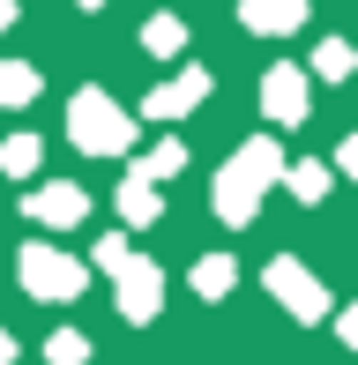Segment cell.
Here are the masks:
<instances>
[{"mask_svg":"<svg viewBox=\"0 0 358 365\" xmlns=\"http://www.w3.org/2000/svg\"><path fill=\"white\" fill-rule=\"evenodd\" d=\"M276 172H284L276 135H247L239 157H224V172H217V217L224 224H254V209H262V194L276 187Z\"/></svg>","mask_w":358,"mask_h":365,"instance_id":"cell-1","label":"cell"},{"mask_svg":"<svg viewBox=\"0 0 358 365\" xmlns=\"http://www.w3.org/2000/svg\"><path fill=\"white\" fill-rule=\"evenodd\" d=\"M68 142L90 149V157H127V149H135V112H127L112 90L90 82V90L68 97Z\"/></svg>","mask_w":358,"mask_h":365,"instance_id":"cell-2","label":"cell"},{"mask_svg":"<svg viewBox=\"0 0 358 365\" xmlns=\"http://www.w3.org/2000/svg\"><path fill=\"white\" fill-rule=\"evenodd\" d=\"M15 276H23L30 298L68 306V298H83V284H90V261L83 254H60V246H45V239H30L23 254H15Z\"/></svg>","mask_w":358,"mask_h":365,"instance_id":"cell-3","label":"cell"},{"mask_svg":"<svg viewBox=\"0 0 358 365\" xmlns=\"http://www.w3.org/2000/svg\"><path fill=\"white\" fill-rule=\"evenodd\" d=\"M262 284H269L276 306H284V313H299V321H329V313H336L329 284H321L314 269H299L291 254H276V261H269V269H262Z\"/></svg>","mask_w":358,"mask_h":365,"instance_id":"cell-4","label":"cell"},{"mask_svg":"<svg viewBox=\"0 0 358 365\" xmlns=\"http://www.w3.org/2000/svg\"><path fill=\"white\" fill-rule=\"evenodd\" d=\"M112 298H120V313L135 328H150L157 313H165V269H157L150 254H127L120 269H112Z\"/></svg>","mask_w":358,"mask_h":365,"instance_id":"cell-5","label":"cell"},{"mask_svg":"<svg viewBox=\"0 0 358 365\" xmlns=\"http://www.w3.org/2000/svg\"><path fill=\"white\" fill-rule=\"evenodd\" d=\"M262 112L276 127H299L306 112H314V90H306V68H291V60H276L262 75Z\"/></svg>","mask_w":358,"mask_h":365,"instance_id":"cell-6","label":"cell"},{"mask_svg":"<svg viewBox=\"0 0 358 365\" xmlns=\"http://www.w3.org/2000/svg\"><path fill=\"white\" fill-rule=\"evenodd\" d=\"M23 209H30V224H45V231H75V224L90 217V194L68 187V179H53V187L23 194Z\"/></svg>","mask_w":358,"mask_h":365,"instance_id":"cell-7","label":"cell"},{"mask_svg":"<svg viewBox=\"0 0 358 365\" xmlns=\"http://www.w3.org/2000/svg\"><path fill=\"white\" fill-rule=\"evenodd\" d=\"M202 97H209V68H179L172 82H157V90H150V105H142V112H150V120H187Z\"/></svg>","mask_w":358,"mask_h":365,"instance_id":"cell-8","label":"cell"},{"mask_svg":"<svg viewBox=\"0 0 358 365\" xmlns=\"http://www.w3.org/2000/svg\"><path fill=\"white\" fill-rule=\"evenodd\" d=\"M239 23L262 30V38H284V30L306 23V0H239Z\"/></svg>","mask_w":358,"mask_h":365,"instance_id":"cell-9","label":"cell"},{"mask_svg":"<svg viewBox=\"0 0 358 365\" xmlns=\"http://www.w3.org/2000/svg\"><path fill=\"white\" fill-rule=\"evenodd\" d=\"M276 179H284V187L314 209V202H329V179H336V172H329L321 157H284V172H276Z\"/></svg>","mask_w":358,"mask_h":365,"instance_id":"cell-10","label":"cell"},{"mask_svg":"<svg viewBox=\"0 0 358 365\" xmlns=\"http://www.w3.org/2000/svg\"><path fill=\"white\" fill-rule=\"evenodd\" d=\"M157 217H165V194H157V179L127 172V179H120V224H157Z\"/></svg>","mask_w":358,"mask_h":365,"instance_id":"cell-11","label":"cell"},{"mask_svg":"<svg viewBox=\"0 0 358 365\" xmlns=\"http://www.w3.org/2000/svg\"><path fill=\"white\" fill-rule=\"evenodd\" d=\"M142 53H150V60L187 53V23H179V15H150V23H142Z\"/></svg>","mask_w":358,"mask_h":365,"instance_id":"cell-12","label":"cell"},{"mask_svg":"<svg viewBox=\"0 0 358 365\" xmlns=\"http://www.w3.org/2000/svg\"><path fill=\"white\" fill-rule=\"evenodd\" d=\"M38 90H45V75L30 60H0V105H30Z\"/></svg>","mask_w":358,"mask_h":365,"instance_id":"cell-13","label":"cell"},{"mask_svg":"<svg viewBox=\"0 0 358 365\" xmlns=\"http://www.w3.org/2000/svg\"><path fill=\"white\" fill-rule=\"evenodd\" d=\"M232 284H239V261L232 254H202V261H194V291H202V298H224Z\"/></svg>","mask_w":358,"mask_h":365,"instance_id":"cell-14","label":"cell"},{"mask_svg":"<svg viewBox=\"0 0 358 365\" xmlns=\"http://www.w3.org/2000/svg\"><path fill=\"white\" fill-rule=\"evenodd\" d=\"M38 157H45V135H8V142H0V172H8V179H30Z\"/></svg>","mask_w":358,"mask_h":365,"instance_id":"cell-15","label":"cell"},{"mask_svg":"<svg viewBox=\"0 0 358 365\" xmlns=\"http://www.w3.org/2000/svg\"><path fill=\"white\" fill-rule=\"evenodd\" d=\"M314 75H321V82H351V75H358V53H351L344 38H321V45H314Z\"/></svg>","mask_w":358,"mask_h":365,"instance_id":"cell-16","label":"cell"},{"mask_svg":"<svg viewBox=\"0 0 358 365\" xmlns=\"http://www.w3.org/2000/svg\"><path fill=\"white\" fill-rule=\"evenodd\" d=\"M135 172H142V179H172V172H187V142H179V135H165V142L150 149V157L135 164Z\"/></svg>","mask_w":358,"mask_h":365,"instance_id":"cell-17","label":"cell"},{"mask_svg":"<svg viewBox=\"0 0 358 365\" xmlns=\"http://www.w3.org/2000/svg\"><path fill=\"white\" fill-rule=\"evenodd\" d=\"M45 365H90V336L83 328H53L45 336Z\"/></svg>","mask_w":358,"mask_h":365,"instance_id":"cell-18","label":"cell"},{"mask_svg":"<svg viewBox=\"0 0 358 365\" xmlns=\"http://www.w3.org/2000/svg\"><path fill=\"white\" fill-rule=\"evenodd\" d=\"M329 172H351V179H358V135L336 142V164H329Z\"/></svg>","mask_w":358,"mask_h":365,"instance_id":"cell-19","label":"cell"},{"mask_svg":"<svg viewBox=\"0 0 358 365\" xmlns=\"http://www.w3.org/2000/svg\"><path fill=\"white\" fill-rule=\"evenodd\" d=\"M336 336H344L351 351H358V306H344V313H336Z\"/></svg>","mask_w":358,"mask_h":365,"instance_id":"cell-20","label":"cell"},{"mask_svg":"<svg viewBox=\"0 0 358 365\" xmlns=\"http://www.w3.org/2000/svg\"><path fill=\"white\" fill-rule=\"evenodd\" d=\"M0 365H15V336H8V328H0Z\"/></svg>","mask_w":358,"mask_h":365,"instance_id":"cell-21","label":"cell"},{"mask_svg":"<svg viewBox=\"0 0 358 365\" xmlns=\"http://www.w3.org/2000/svg\"><path fill=\"white\" fill-rule=\"evenodd\" d=\"M8 23H15V0H0V30H8Z\"/></svg>","mask_w":358,"mask_h":365,"instance_id":"cell-22","label":"cell"},{"mask_svg":"<svg viewBox=\"0 0 358 365\" xmlns=\"http://www.w3.org/2000/svg\"><path fill=\"white\" fill-rule=\"evenodd\" d=\"M83 8H105V0H83Z\"/></svg>","mask_w":358,"mask_h":365,"instance_id":"cell-23","label":"cell"}]
</instances>
